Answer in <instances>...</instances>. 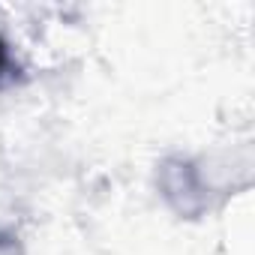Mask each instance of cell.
Listing matches in <instances>:
<instances>
[{
	"label": "cell",
	"instance_id": "cell-1",
	"mask_svg": "<svg viewBox=\"0 0 255 255\" xmlns=\"http://www.w3.org/2000/svg\"><path fill=\"white\" fill-rule=\"evenodd\" d=\"M3 66H6V48H3V42H0V72H3Z\"/></svg>",
	"mask_w": 255,
	"mask_h": 255
}]
</instances>
